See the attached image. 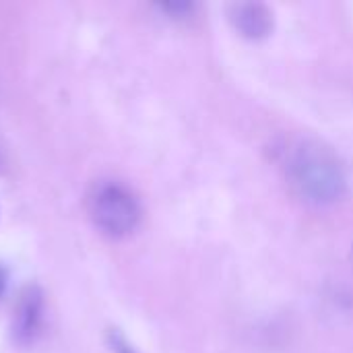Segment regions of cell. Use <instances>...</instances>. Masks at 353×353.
Here are the masks:
<instances>
[{
  "instance_id": "1",
  "label": "cell",
  "mask_w": 353,
  "mask_h": 353,
  "mask_svg": "<svg viewBox=\"0 0 353 353\" xmlns=\"http://www.w3.org/2000/svg\"><path fill=\"white\" fill-rule=\"evenodd\" d=\"M288 170L298 190L319 205L339 201L347 188L337 153L316 139H300L292 147Z\"/></svg>"
},
{
  "instance_id": "5",
  "label": "cell",
  "mask_w": 353,
  "mask_h": 353,
  "mask_svg": "<svg viewBox=\"0 0 353 353\" xmlns=\"http://www.w3.org/2000/svg\"><path fill=\"white\" fill-rule=\"evenodd\" d=\"M114 347H116V352L118 353H134L130 347H128V345H126V343H124V341H122V339H120V337H116V339H114Z\"/></svg>"
},
{
  "instance_id": "4",
  "label": "cell",
  "mask_w": 353,
  "mask_h": 353,
  "mask_svg": "<svg viewBox=\"0 0 353 353\" xmlns=\"http://www.w3.org/2000/svg\"><path fill=\"white\" fill-rule=\"evenodd\" d=\"M234 29L248 39H263L273 29V12L261 2H238L230 6Z\"/></svg>"
},
{
  "instance_id": "6",
  "label": "cell",
  "mask_w": 353,
  "mask_h": 353,
  "mask_svg": "<svg viewBox=\"0 0 353 353\" xmlns=\"http://www.w3.org/2000/svg\"><path fill=\"white\" fill-rule=\"evenodd\" d=\"M4 288H6V273L4 269H0V296L4 294Z\"/></svg>"
},
{
  "instance_id": "3",
  "label": "cell",
  "mask_w": 353,
  "mask_h": 353,
  "mask_svg": "<svg viewBox=\"0 0 353 353\" xmlns=\"http://www.w3.org/2000/svg\"><path fill=\"white\" fill-rule=\"evenodd\" d=\"M43 310V296L35 285L21 292L19 302L12 310V335L19 343H29L37 333Z\"/></svg>"
},
{
  "instance_id": "2",
  "label": "cell",
  "mask_w": 353,
  "mask_h": 353,
  "mask_svg": "<svg viewBox=\"0 0 353 353\" xmlns=\"http://www.w3.org/2000/svg\"><path fill=\"white\" fill-rule=\"evenodd\" d=\"M89 213L95 225L114 238L130 234L141 221V207L134 194L116 184L101 182L89 194Z\"/></svg>"
}]
</instances>
